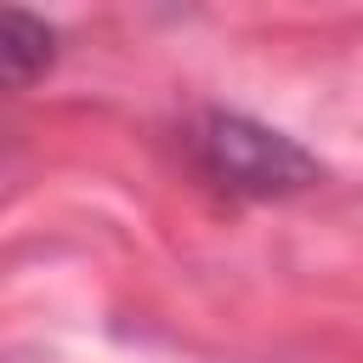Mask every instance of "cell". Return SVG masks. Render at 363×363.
Here are the masks:
<instances>
[{
	"instance_id": "2",
	"label": "cell",
	"mask_w": 363,
	"mask_h": 363,
	"mask_svg": "<svg viewBox=\"0 0 363 363\" xmlns=\"http://www.w3.org/2000/svg\"><path fill=\"white\" fill-rule=\"evenodd\" d=\"M0 62H6V79L11 85H34L57 62V28L45 17H34V11L6 6L0 11Z\"/></svg>"
},
{
	"instance_id": "1",
	"label": "cell",
	"mask_w": 363,
	"mask_h": 363,
	"mask_svg": "<svg viewBox=\"0 0 363 363\" xmlns=\"http://www.w3.org/2000/svg\"><path fill=\"white\" fill-rule=\"evenodd\" d=\"M193 159L233 199H295L323 182V164L295 136L221 108L193 125Z\"/></svg>"
}]
</instances>
